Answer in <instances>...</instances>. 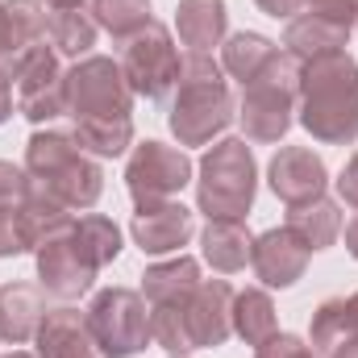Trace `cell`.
<instances>
[{"label":"cell","mask_w":358,"mask_h":358,"mask_svg":"<svg viewBox=\"0 0 358 358\" xmlns=\"http://www.w3.org/2000/svg\"><path fill=\"white\" fill-rule=\"evenodd\" d=\"M296 121L321 146H355L358 142V63L346 50L308 59L300 67Z\"/></svg>","instance_id":"obj_1"},{"label":"cell","mask_w":358,"mask_h":358,"mask_svg":"<svg viewBox=\"0 0 358 358\" xmlns=\"http://www.w3.org/2000/svg\"><path fill=\"white\" fill-rule=\"evenodd\" d=\"M234 287L229 279H200L187 300H179L183 334L192 350H217L234 334Z\"/></svg>","instance_id":"obj_12"},{"label":"cell","mask_w":358,"mask_h":358,"mask_svg":"<svg viewBox=\"0 0 358 358\" xmlns=\"http://www.w3.org/2000/svg\"><path fill=\"white\" fill-rule=\"evenodd\" d=\"M17 255H29V242L21 229V208L0 213V259H17Z\"/></svg>","instance_id":"obj_32"},{"label":"cell","mask_w":358,"mask_h":358,"mask_svg":"<svg viewBox=\"0 0 358 358\" xmlns=\"http://www.w3.org/2000/svg\"><path fill=\"white\" fill-rule=\"evenodd\" d=\"M350 34H355V25H346V21H338V17H325V13H308V8H304L300 17H292V21H287V29H283V50H287L292 59L308 63V59H321V55L346 50Z\"/></svg>","instance_id":"obj_18"},{"label":"cell","mask_w":358,"mask_h":358,"mask_svg":"<svg viewBox=\"0 0 358 358\" xmlns=\"http://www.w3.org/2000/svg\"><path fill=\"white\" fill-rule=\"evenodd\" d=\"M13 117V71L0 67V125Z\"/></svg>","instance_id":"obj_36"},{"label":"cell","mask_w":358,"mask_h":358,"mask_svg":"<svg viewBox=\"0 0 358 358\" xmlns=\"http://www.w3.org/2000/svg\"><path fill=\"white\" fill-rule=\"evenodd\" d=\"M34 259H38V287H42L46 296L63 300V304L88 296L92 283H96V275H100V267L92 263V255L80 246V238H76V221H71L67 229L50 234V238L34 250Z\"/></svg>","instance_id":"obj_11"},{"label":"cell","mask_w":358,"mask_h":358,"mask_svg":"<svg viewBox=\"0 0 358 358\" xmlns=\"http://www.w3.org/2000/svg\"><path fill=\"white\" fill-rule=\"evenodd\" d=\"M200 283V263L192 255H176V259H163L155 267H146L142 275V296L146 304H176V300H187Z\"/></svg>","instance_id":"obj_23"},{"label":"cell","mask_w":358,"mask_h":358,"mask_svg":"<svg viewBox=\"0 0 358 358\" xmlns=\"http://www.w3.org/2000/svg\"><path fill=\"white\" fill-rule=\"evenodd\" d=\"M167 358H192V355H167Z\"/></svg>","instance_id":"obj_41"},{"label":"cell","mask_w":358,"mask_h":358,"mask_svg":"<svg viewBox=\"0 0 358 358\" xmlns=\"http://www.w3.org/2000/svg\"><path fill=\"white\" fill-rule=\"evenodd\" d=\"M46 8H84L88 0H42Z\"/></svg>","instance_id":"obj_39"},{"label":"cell","mask_w":358,"mask_h":358,"mask_svg":"<svg viewBox=\"0 0 358 358\" xmlns=\"http://www.w3.org/2000/svg\"><path fill=\"white\" fill-rule=\"evenodd\" d=\"M46 317V300H42V287L34 283H4L0 287V342L8 346H25L38 338V325Z\"/></svg>","instance_id":"obj_20"},{"label":"cell","mask_w":358,"mask_h":358,"mask_svg":"<svg viewBox=\"0 0 358 358\" xmlns=\"http://www.w3.org/2000/svg\"><path fill=\"white\" fill-rule=\"evenodd\" d=\"M13 92H17V113L29 125H50L67 117V67L50 42H38L13 71Z\"/></svg>","instance_id":"obj_8"},{"label":"cell","mask_w":358,"mask_h":358,"mask_svg":"<svg viewBox=\"0 0 358 358\" xmlns=\"http://www.w3.org/2000/svg\"><path fill=\"white\" fill-rule=\"evenodd\" d=\"M355 29H358V25H355Z\"/></svg>","instance_id":"obj_42"},{"label":"cell","mask_w":358,"mask_h":358,"mask_svg":"<svg viewBox=\"0 0 358 358\" xmlns=\"http://www.w3.org/2000/svg\"><path fill=\"white\" fill-rule=\"evenodd\" d=\"M88 13L96 29H104L113 42H129L138 29H146L150 17V0H88Z\"/></svg>","instance_id":"obj_28"},{"label":"cell","mask_w":358,"mask_h":358,"mask_svg":"<svg viewBox=\"0 0 358 358\" xmlns=\"http://www.w3.org/2000/svg\"><path fill=\"white\" fill-rule=\"evenodd\" d=\"M308 259H313V250H308L287 225L259 234L255 246H250V267L259 275V283H263V287H279V292H283V287H296V283L304 279Z\"/></svg>","instance_id":"obj_15"},{"label":"cell","mask_w":358,"mask_h":358,"mask_svg":"<svg viewBox=\"0 0 358 358\" xmlns=\"http://www.w3.org/2000/svg\"><path fill=\"white\" fill-rule=\"evenodd\" d=\"M267 17H275V21H292V17H300L304 13V0H255Z\"/></svg>","instance_id":"obj_35"},{"label":"cell","mask_w":358,"mask_h":358,"mask_svg":"<svg viewBox=\"0 0 358 358\" xmlns=\"http://www.w3.org/2000/svg\"><path fill=\"white\" fill-rule=\"evenodd\" d=\"M308 250H329L342 234V208L329 196L304 200V204H287V221H283Z\"/></svg>","instance_id":"obj_22"},{"label":"cell","mask_w":358,"mask_h":358,"mask_svg":"<svg viewBox=\"0 0 358 358\" xmlns=\"http://www.w3.org/2000/svg\"><path fill=\"white\" fill-rule=\"evenodd\" d=\"M96 21L84 8H46V42L59 50V59H88L96 46Z\"/></svg>","instance_id":"obj_24"},{"label":"cell","mask_w":358,"mask_h":358,"mask_svg":"<svg viewBox=\"0 0 358 358\" xmlns=\"http://www.w3.org/2000/svg\"><path fill=\"white\" fill-rule=\"evenodd\" d=\"M46 42V4L42 0H0V67L17 71V63Z\"/></svg>","instance_id":"obj_17"},{"label":"cell","mask_w":358,"mask_h":358,"mask_svg":"<svg viewBox=\"0 0 358 358\" xmlns=\"http://www.w3.org/2000/svg\"><path fill=\"white\" fill-rule=\"evenodd\" d=\"M329 358H358V334L350 338V342H342V346H338Z\"/></svg>","instance_id":"obj_38"},{"label":"cell","mask_w":358,"mask_h":358,"mask_svg":"<svg viewBox=\"0 0 358 358\" xmlns=\"http://www.w3.org/2000/svg\"><path fill=\"white\" fill-rule=\"evenodd\" d=\"M334 183H338V196H342V200H346V204H350V208L358 213V150L350 155V159H346L342 176L334 179Z\"/></svg>","instance_id":"obj_34"},{"label":"cell","mask_w":358,"mask_h":358,"mask_svg":"<svg viewBox=\"0 0 358 358\" xmlns=\"http://www.w3.org/2000/svg\"><path fill=\"white\" fill-rule=\"evenodd\" d=\"M300 67H304L300 59L279 50L250 84H242L238 121H242L246 142L275 146L287 138V129L296 125V104H300Z\"/></svg>","instance_id":"obj_5"},{"label":"cell","mask_w":358,"mask_h":358,"mask_svg":"<svg viewBox=\"0 0 358 358\" xmlns=\"http://www.w3.org/2000/svg\"><path fill=\"white\" fill-rule=\"evenodd\" d=\"M238 117V100L213 55H187L179 63V84L171 100V134L179 146H208Z\"/></svg>","instance_id":"obj_3"},{"label":"cell","mask_w":358,"mask_h":358,"mask_svg":"<svg viewBox=\"0 0 358 358\" xmlns=\"http://www.w3.org/2000/svg\"><path fill=\"white\" fill-rule=\"evenodd\" d=\"M279 55V46L271 42L267 34H255V29H242V34H229L221 42V71L234 76L238 84H250L271 59Z\"/></svg>","instance_id":"obj_25"},{"label":"cell","mask_w":358,"mask_h":358,"mask_svg":"<svg viewBox=\"0 0 358 358\" xmlns=\"http://www.w3.org/2000/svg\"><path fill=\"white\" fill-rule=\"evenodd\" d=\"M25 171L71 213H88L104 192V167L84 150L76 129H34L25 142Z\"/></svg>","instance_id":"obj_2"},{"label":"cell","mask_w":358,"mask_h":358,"mask_svg":"<svg viewBox=\"0 0 358 358\" xmlns=\"http://www.w3.org/2000/svg\"><path fill=\"white\" fill-rule=\"evenodd\" d=\"M196 229V213L183 208L179 200H159V204H142L129 221V234L138 242L142 255H179L192 242Z\"/></svg>","instance_id":"obj_13"},{"label":"cell","mask_w":358,"mask_h":358,"mask_svg":"<svg viewBox=\"0 0 358 358\" xmlns=\"http://www.w3.org/2000/svg\"><path fill=\"white\" fill-rule=\"evenodd\" d=\"M192 159L183 155V146H167V142H138L129 150L125 163V187L134 196V204H159V200H176L179 192L192 183Z\"/></svg>","instance_id":"obj_10"},{"label":"cell","mask_w":358,"mask_h":358,"mask_svg":"<svg viewBox=\"0 0 358 358\" xmlns=\"http://www.w3.org/2000/svg\"><path fill=\"white\" fill-rule=\"evenodd\" d=\"M355 334H358V313L350 304V296H329V300H321L313 308L308 342H313V350H321L325 358L334 355L342 342H350Z\"/></svg>","instance_id":"obj_26"},{"label":"cell","mask_w":358,"mask_h":358,"mask_svg":"<svg viewBox=\"0 0 358 358\" xmlns=\"http://www.w3.org/2000/svg\"><path fill=\"white\" fill-rule=\"evenodd\" d=\"M196 208L208 221H246L259 196V163L246 138H221L196 167Z\"/></svg>","instance_id":"obj_4"},{"label":"cell","mask_w":358,"mask_h":358,"mask_svg":"<svg viewBox=\"0 0 358 358\" xmlns=\"http://www.w3.org/2000/svg\"><path fill=\"white\" fill-rule=\"evenodd\" d=\"M88 329L108 358H134L150 342V304L134 287H104L88 304Z\"/></svg>","instance_id":"obj_7"},{"label":"cell","mask_w":358,"mask_h":358,"mask_svg":"<svg viewBox=\"0 0 358 358\" xmlns=\"http://www.w3.org/2000/svg\"><path fill=\"white\" fill-rule=\"evenodd\" d=\"M234 334L246 346H263L267 338L279 334V317H275V300L263 287H246L234 296Z\"/></svg>","instance_id":"obj_27"},{"label":"cell","mask_w":358,"mask_h":358,"mask_svg":"<svg viewBox=\"0 0 358 358\" xmlns=\"http://www.w3.org/2000/svg\"><path fill=\"white\" fill-rule=\"evenodd\" d=\"M308 13H325V17H338L346 25H358V0H304Z\"/></svg>","instance_id":"obj_33"},{"label":"cell","mask_w":358,"mask_h":358,"mask_svg":"<svg viewBox=\"0 0 358 358\" xmlns=\"http://www.w3.org/2000/svg\"><path fill=\"white\" fill-rule=\"evenodd\" d=\"M179 63H183L179 46L163 21H150L146 29H138L125 42V55H121V71L129 80V92L146 96V100H163L167 92L176 88Z\"/></svg>","instance_id":"obj_9"},{"label":"cell","mask_w":358,"mask_h":358,"mask_svg":"<svg viewBox=\"0 0 358 358\" xmlns=\"http://www.w3.org/2000/svg\"><path fill=\"white\" fill-rule=\"evenodd\" d=\"M176 29L179 42L192 55H213L229 38V4L225 0H179Z\"/></svg>","instance_id":"obj_19"},{"label":"cell","mask_w":358,"mask_h":358,"mask_svg":"<svg viewBox=\"0 0 358 358\" xmlns=\"http://www.w3.org/2000/svg\"><path fill=\"white\" fill-rule=\"evenodd\" d=\"M346 250H350V259L358 263V213L346 221Z\"/></svg>","instance_id":"obj_37"},{"label":"cell","mask_w":358,"mask_h":358,"mask_svg":"<svg viewBox=\"0 0 358 358\" xmlns=\"http://www.w3.org/2000/svg\"><path fill=\"white\" fill-rule=\"evenodd\" d=\"M29 187H34V179H29L25 167H17V163H4V159H0V213L21 208V204H25V196H29Z\"/></svg>","instance_id":"obj_30"},{"label":"cell","mask_w":358,"mask_h":358,"mask_svg":"<svg viewBox=\"0 0 358 358\" xmlns=\"http://www.w3.org/2000/svg\"><path fill=\"white\" fill-rule=\"evenodd\" d=\"M255 358H325L313 350V342H304L300 334H275L263 346H255Z\"/></svg>","instance_id":"obj_31"},{"label":"cell","mask_w":358,"mask_h":358,"mask_svg":"<svg viewBox=\"0 0 358 358\" xmlns=\"http://www.w3.org/2000/svg\"><path fill=\"white\" fill-rule=\"evenodd\" d=\"M250 246H255V234L246 229V221H208L204 234H200L204 263L217 271V275H238V271H246Z\"/></svg>","instance_id":"obj_21"},{"label":"cell","mask_w":358,"mask_h":358,"mask_svg":"<svg viewBox=\"0 0 358 358\" xmlns=\"http://www.w3.org/2000/svg\"><path fill=\"white\" fill-rule=\"evenodd\" d=\"M4 358H42V355H38V350H34V355H29V350H13V355H4Z\"/></svg>","instance_id":"obj_40"},{"label":"cell","mask_w":358,"mask_h":358,"mask_svg":"<svg viewBox=\"0 0 358 358\" xmlns=\"http://www.w3.org/2000/svg\"><path fill=\"white\" fill-rule=\"evenodd\" d=\"M67 117L76 125L134 121V92L117 59L88 55L67 67Z\"/></svg>","instance_id":"obj_6"},{"label":"cell","mask_w":358,"mask_h":358,"mask_svg":"<svg viewBox=\"0 0 358 358\" xmlns=\"http://www.w3.org/2000/svg\"><path fill=\"white\" fill-rule=\"evenodd\" d=\"M34 342H38V355L42 358H108L100 350V342L92 338L88 317L80 308H71V304L46 308Z\"/></svg>","instance_id":"obj_16"},{"label":"cell","mask_w":358,"mask_h":358,"mask_svg":"<svg viewBox=\"0 0 358 358\" xmlns=\"http://www.w3.org/2000/svg\"><path fill=\"white\" fill-rule=\"evenodd\" d=\"M76 238H80V246L92 255V263L100 271L108 267V263H117V255H121V229H117V221L104 217V213H84V217H76Z\"/></svg>","instance_id":"obj_29"},{"label":"cell","mask_w":358,"mask_h":358,"mask_svg":"<svg viewBox=\"0 0 358 358\" xmlns=\"http://www.w3.org/2000/svg\"><path fill=\"white\" fill-rule=\"evenodd\" d=\"M267 183L283 204H304V200L325 196L329 171H325V159L317 150H308V146H279L275 159L267 163Z\"/></svg>","instance_id":"obj_14"}]
</instances>
